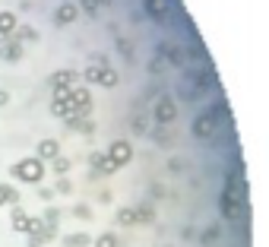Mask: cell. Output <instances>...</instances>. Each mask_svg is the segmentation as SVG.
<instances>
[{
  "instance_id": "6da1fadb",
  "label": "cell",
  "mask_w": 269,
  "mask_h": 247,
  "mask_svg": "<svg viewBox=\"0 0 269 247\" xmlns=\"http://www.w3.org/2000/svg\"><path fill=\"white\" fill-rule=\"evenodd\" d=\"M45 175H48V171H45V162L35 159V156L13 165V178H16V181H26V184H42Z\"/></svg>"
},
{
  "instance_id": "7a4b0ae2",
  "label": "cell",
  "mask_w": 269,
  "mask_h": 247,
  "mask_svg": "<svg viewBox=\"0 0 269 247\" xmlns=\"http://www.w3.org/2000/svg\"><path fill=\"white\" fill-rule=\"evenodd\" d=\"M219 114H225V105L219 108V105H215V108H209L206 114H200V118H196L193 121V137H200V140H209V137H215V130H219Z\"/></svg>"
},
{
  "instance_id": "3957f363",
  "label": "cell",
  "mask_w": 269,
  "mask_h": 247,
  "mask_svg": "<svg viewBox=\"0 0 269 247\" xmlns=\"http://www.w3.org/2000/svg\"><path fill=\"white\" fill-rule=\"evenodd\" d=\"M222 197H225V200H238V203H244V197H247V181H244V171H241V168L228 171V181H225Z\"/></svg>"
},
{
  "instance_id": "277c9868",
  "label": "cell",
  "mask_w": 269,
  "mask_h": 247,
  "mask_svg": "<svg viewBox=\"0 0 269 247\" xmlns=\"http://www.w3.org/2000/svg\"><path fill=\"white\" fill-rule=\"evenodd\" d=\"M152 118L158 127H171L177 121V102L171 99V95H161V99L155 102V111H152Z\"/></svg>"
},
{
  "instance_id": "5b68a950",
  "label": "cell",
  "mask_w": 269,
  "mask_h": 247,
  "mask_svg": "<svg viewBox=\"0 0 269 247\" xmlns=\"http://www.w3.org/2000/svg\"><path fill=\"white\" fill-rule=\"evenodd\" d=\"M105 156H108V162H111L114 168H123V165H127V162L133 159V146H130L127 140H114L111 146H108Z\"/></svg>"
},
{
  "instance_id": "8992f818",
  "label": "cell",
  "mask_w": 269,
  "mask_h": 247,
  "mask_svg": "<svg viewBox=\"0 0 269 247\" xmlns=\"http://www.w3.org/2000/svg\"><path fill=\"white\" fill-rule=\"evenodd\" d=\"M70 105H73V111H76V118H86L89 111H92V92L89 89H70Z\"/></svg>"
},
{
  "instance_id": "52a82bcc",
  "label": "cell",
  "mask_w": 269,
  "mask_h": 247,
  "mask_svg": "<svg viewBox=\"0 0 269 247\" xmlns=\"http://www.w3.org/2000/svg\"><path fill=\"white\" fill-rule=\"evenodd\" d=\"M73 83H76V73H73V70H57V73L51 76V89H54V95L70 92V89H73Z\"/></svg>"
},
{
  "instance_id": "ba28073f",
  "label": "cell",
  "mask_w": 269,
  "mask_h": 247,
  "mask_svg": "<svg viewBox=\"0 0 269 247\" xmlns=\"http://www.w3.org/2000/svg\"><path fill=\"white\" fill-rule=\"evenodd\" d=\"M51 111L57 114L60 121H70V118H76L73 105H70V92H64V95H54V99H51Z\"/></svg>"
},
{
  "instance_id": "9c48e42d",
  "label": "cell",
  "mask_w": 269,
  "mask_h": 247,
  "mask_svg": "<svg viewBox=\"0 0 269 247\" xmlns=\"http://www.w3.org/2000/svg\"><path fill=\"white\" fill-rule=\"evenodd\" d=\"M76 16H79V7L64 0V4L57 7V13H54V23H57V26H70V23H76Z\"/></svg>"
},
{
  "instance_id": "30bf717a",
  "label": "cell",
  "mask_w": 269,
  "mask_h": 247,
  "mask_svg": "<svg viewBox=\"0 0 269 247\" xmlns=\"http://www.w3.org/2000/svg\"><path fill=\"white\" fill-rule=\"evenodd\" d=\"M219 209H222V216H225L228 222H238V219L244 216V203H238V200H225V197H219Z\"/></svg>"
},
{
  "instance_id": "8fae6325",
  "label": "cell",
  "mask_w": 269,
  "mask_h": 247,
  "mask_svg": "<svg viewBox=\"0 0 269 247\" xmlns=\"http://www.w3.org/2000/svg\"><path fill=\"white\" fill-rule=\"evenodd\" d=\"M89 168H92V175H114V165L108 162L105 152H92V159H89Z\"/></svg>"
},
{
  "instance_id": "7c38bea8",
  "label": "cell",
  "mask_w": 269,
  "mask_h": 247,
  "mask_svg": "<svg viewBox=\"0 0 269 247\" xmlns=\"http://www.w3.org/2000/svg\"><path fill=\"white\" fill-rule=\"evenodd\" d=\"M57 156H60V143H57V140H42L38 149H35V159H42V162L57 159Z\"/></svg>"
},
{
  "instance_id": "4fadbf2b",
  "label": "cell",
  "mask_w": 269,
  "mask_h": 247,
  "mask_svg": "<svg viewBox=\"0 0 269 247\" xmlns=\"http://www.w3.org/2000/svg\"><path fill=\"white\" fill-rule=\"evenodd\" d=\"M0 57L4 61H19L23 57V42H16V38H4V48H0Z\"/></svg>"
},
{
  "instance_id": "5bb4252c",
  "label": "cell",
  "mask_w": 269,
  "mask_h": 247,
  "mask_svg": "<svg viewBox=\"0 0 269 247\" xmlns=\"http://www.w3.org/2000/svg\"><path fill=\"white\" fill-rule=\"evenodd\" d=\"M16 26H19L16 13H10V10H4V13H0V38H10V35L16 32Z\"/></svg>"
},
{
  "instance_id": "9a60e30c",
  "label": "cell",
  "mask_w": 269,
  "mask_h": 247,
  "mask_svg": "<svg viewBox=\"0 0 269 247\" xmlns=\"http://www.w3.org/2000/svg\"><path fill=\"white\" fill-rule=\"evenodd\" d=\"M168 4H171V0H146V13L161 23V19L168 16Z\"/></svg>"
},
{
  "instance_id": "2e32d148",
  "label": "cell",
  "mask_w": 269,
  "mask_h": 247,
  "mask_svg": "<svg viewBox=\"0 0 269 247\" xmlns=\"http://www.w3.org/2000/svg\"><path fill=\"white\" fill-rule=\"evenodd\" d=\"M158 54H161V57H168V61H171V64H181V61H184V54H181V51H177L174 45H168V42H161V48H158Z\"/></svg>"
},
{
  "instance_id": "e0dca14e",
  "label": "cell",
  "mask_w": 269,
  "mask_h": 247,
  "mask_svg": "<svg viewBox=\"0 0 269 247\" xmlns=\"http://www.w3.org/2000/svg\"><path fill=\"white\" fill-rule=\"evenodd\" d=\"M4 203H13V206H19V194H16L13 187L0 184V206H4Z\"/></svg>"
},
{
  "instance_id": "ac0fdd59",
  "label": "cell",
  "mask_w": 269,
  "mask_h": 247,
  "mask_svg": "<svg viewBox=\"0 0 269 247\" xmlns=\"http://www.w3.org/2000/svg\"><path fill=\"white\" fill-rule=\"evenodd\" d=\"M117 222H120V225H136V209H133V206L117 209Z\"/></svg>"
},
{
  "instance_id": "d6986e66",
  "label": "cell",
  "mask_w": 269,
  "mask_h": 247,
  "mask_svg": "<svg viewBox=\"0 0 269 247\" xmlns=\"http://www.w3.org/2000/svg\"><path fill=\"white\" fill-rule=\"evenodd\" d=\"M152 219H155L152 206H136V225H139V222H142V225H152Z\"/></svg>"
},
{
  "instance_id": "ffe728a7",
  "label": "cell",
  "mask_w": 269,
  "mask_h": 247,
  "mask_svg": "<svg viewBox=\"0 0 269 247\" xmlns=\"http://www.w3.org/2000/svg\"><path fill=\"white\" fill-rule=\"evenodd\" d=\"M98 83H101V86H117V70H111V67H101Z\"/></svg>"
},
{
  "instance_id": "44dd1931",
  "label": "cell",
  "mask_w": 269,
  "mask_h": 247,
  "mask_svg": "<svg viewBox=\"0 0 269 247\" xmlns=\"http://www.w3.org/2000/svg\"><path fill=\"white\" fill-rule=\"evenodd\" d=\"M95 247H117V235H114V232H105V235H98Z\"/></svg>"
},
{
  "instance_id": "7402d4cb",
  "label": "cell",
  "mask_w": 269,
  "mask_h": 247,
  "mask_svg": "<svg viewBox=\"0 0 269 247\" xmlns=\"http://www.w3.org/2000/svg\"><path fill=\"white\" fill-rule=\"evenodd\" d=\"M64 244H67V247H86V244H89V235H67Z\"/></svg>"
},
{
  "instance_id": "603a6c76",
  "label": "cell",
  "mask_w": 269,
  "mask_h": 247,
  "mask_svg": "<svg viewBox=\"0 0 269 247\" xmlns=\"http://www.w3.org/2000/svg\"><path fill=\"white\" fill-rule=\"evenodd\" d=\"M51 162H54V175H67V171H70V159H60L57 156V159H51Z\"/></svg>"
},
{
  "instance_id": "cb8c5ba5",
  "label": "cell",
  "mask_w": 269,
  "mask_h": 247,
  "mask_svg": "<svg viewBox=\"0 0 269 247\" xmlns=\"http://www.w3.org/2000/svg\"><path fill=\"white\" fill-rule=\"evenodd\" d=\"M98 76H101V67H92V64H89V70L82 73V80H86V83H98Z\"/></svg>"
},
{
  "instance_id": "d4e9b609",
  "label": "cell",
  "mask_w": 269,
  "mask_h": 247,
  "mask_svg": "<svg viewBox=\"0 0 269 247\" xmlns=\"http://www.w3.org/2000/svg\"><path fill=\"white\" fill-rule=\"evenodd\" d=\"M98 4H101V0H79V7H82L89 16H95V13H98Z\"/></svg>"
},
{
  "instance_id": "484cf974",
  "label": "cell",
  "mask_w": 269,
  "mask_h": 247,
  "mask_svg": "<svg viewBox=\"0 0 269 247\" xmlns=\"http://www.w3.org/2000/svg\"><path fill=\"white\" fill-rule=\"evenodd\" d=\"M215 238H219V225H209V228H206V235H203V244H212Z\"/></svg>"
},
{
  "instance_id": "4316f807",
  "label": "cell",
  "mask_w": 269,
  "mask_h": 247,
  "mask_svg": "<svg viewBox=\"0 0 269 247\" xmlns=\"http://www.w3.org/2000/svg\"><path fill=\"white\" fill-rule=\"evenodd\" d=\"M133 133H146V118H133Z\"/></svg>"
},
{
  "instance_id": "83f0119b",
  "label": "cell",
  "mask_w": 269,
  "mask_h": 247,
  "mask_svg": "<svg viewBox=\"0 0 269 247\" xmlns=\"http://www.w3.org/2000/svg\"><path fill=\"white\" fill-rule=\"evenodd\" d=\"M73 216H79V219H89V216H92V209H89V206H76V209H73Z\"/></svg>"
},
{
  "instance_id": "f1b7e54d",
  "label": "cell",
  "mask_w": 269,
  "mask_h": 247,
  "mask_svg": "<svg viewBox=\"0 0 269 247\" xmlns=\"http://www.w3.org/2000/svg\"><path fill=\"white\" fill-rule=\"evenodd\" d=\"M57 190H60V194H70V190H73V184H70L67 178H60V181H57Z\"/></svg>"
},
{
  "instance_id": "f546056e",
  "label": "cell",
  "mask_w": 269,
  "mask_h": 247,
  "mask_svg": "<svg viewBox=\"0 0 269 247\" xmlns=\"http://www.w3.org/2000/svg\"><path fill=\"white\" fill-rule=\"evenodd\" d=\"M10 102V92H0V105H7Z\"/></svg>"
}]
</instances>
